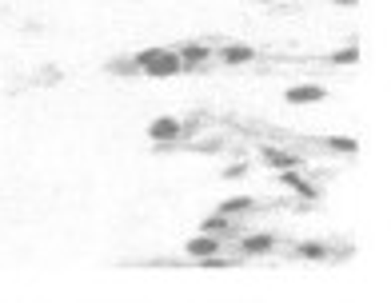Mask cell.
<instances>
[{"label":"cell","instance_id":"obj_11","mask_svg":"<svg viewBox=\"0 0 391 303\" xmlns=\"http://www.w3.org/2000/svg\"><path fill=\"white\" fill-rule=\"evenodd\" d=\"M295 255H299V259H315V263H324V259H331V252H327L324 243H315V239H308V243H299V248H295Z\"/></svg>","mask_w":391,"mask_h":303},{"label":"cell","instance_id":"obj_8","mask_svg":"<svg viewBox=\"0 0 391 303\" xmlns=\"http://www.w3.org/2000/svg\"><path fill=\"white\" fill-rule=\"evenodd\" d=\"M276 248V236H244L240 239V252L244 255H268Z\"/></svg>","mask_w":391,"mask_h":303},{"label":"cell","instance_id":"obj_6","mask_svg":"<svg viewBox=\"0 0 391 303\" xmlns=\"http://www.w3.org/2000/svg\"><path fill=\"white\" fill-rule=\"evenodd\" d=\"M216 252H220V239L208 236V232H200L196 239H188V255H192V259H208V255H216Z\"/></svg>","mask_w":391,"mask_h":303},{"label":"cell","instance_id":"obj_7","mask_svg":"<svg viewBox=\"0 0 391 303\" xmlns=\"http://www.w3.org/2000/svg\"><path fill=\"white\" fill-rule=\"evenodd\" d=\"M263 164H272L276 172H288V168H299V172H304L299 156H292V152H279V148H263Z\"/></svg>","mask_w":391,"mask_h":303},{"label":"cell","instance_id":"obj_14","mask_svg":"<svg viewBox=\"0 0 391 303\" xmlns=\"http://www.w3.org/2000/svg\"><path fill=\"white\" fill-rule=\"evenodd\" d=\"M112 72H116V76H136L140 68H136V60L128 56V60H112Z\"/></svg>","mask_w":391,"mask_h":303},{"label":"cell","instance_id":"obj_4","mask_svg":"<svg viewBox=\"0 0 391 303\" xmlns=\"http://www.w3.org/2000/svg\"><path fill=\"white\" fill-rule=\"evenodd\" d=\"M176 56L184 64V72H196L204 60H212V48L208 44H176Z\"/></svg>","mask_w":391,"mask_h":303},{"label":"cell","instance_id":"obj_15","mask_svg":"<svg viewBox=\"0 0 391 303\" xmlns=\"http://www.w3.org/2000/svg\"><path fill=\"white\" fill-rule=\"evenodd\" d=\"M244 172H247V164H232V168H224V180H240Z\"/></svg>","mask_w":391,"mask_h":303},{"label":"cell","instance_id":"obj_1","mask_svg":"<svg viewBox=\"0 0 391 303\" xmlns=\"http://www.w3.org/2000/svg\"><path fill=\"white\" fill-rule=\"evenodd\" d=\"M132 60H136V68H140L144 76H156V80H168V76H180V72H184L176 48H144V52H136Z\"/></svg>","mask_w":391,"mask_h":303},{"label":"cell","instance_id":"obj_3","mask_svg":"<svg viewBox=\"0 0 391 303\" xmlns=\"http://www.w3.org/2000/svg\"><path fill=\"white\" fill-rule=\"evenodd\" d=\"M284 100L288 104H320V100H327V88L324 84H295L284 92Z\"/></svg>","mask_w":391,"mask_h":303},{"label":"cell","instance_id":"obj_10","mask_svg":"<svg viewBox=\"0 0 391 303\" xmlns=\"http://www.w3.org/2000/svg\"><path fill=\"white\" fill-rule=\"evenodd\" d=\"M252 207H256V200H252V196H232V200H224V204H220V211L236 220V216H244V211H252Z\"/></svg>","mask_w":391,"mask_h":303},{"label":"cell","instance_id":"obj_16","mask_svg":"<svg viewBox=\"0 0 391 303\" xmlns=\"http://www.w3.org/2000/svg\"><path fill=\"white\" fill-rule=\"evenodd\" d=\"M336 4H359V0H336Z\"/></svg>","mask_w":391,"mask_h":303},{"label":"cell","instance_id":"obj_9","mask_svg":"<svg viewBox=\"0 0 391 303\" xmlns=\"http://www.w3.org/2000/svg\"><path fill=\"white\" fill-rule=\"evenodd\" d=\"M220 60H224V64H252V60H256V48H247V44L220 48Z\"/></svg>","mask_w":391,"mask_h":303},{"label":"cell","instance_id":"obj_2","mask_svg":"<svg viewBox=\"0 0 391 303\" xmlns=\"http://www.w3.org/2000/svg\"><path fill=\"white\" fill-rule=\"evenodd\" d=\"M184 136V124H180L176 116H156L152 124H148V140L152 144H172Z\"/></svg>","mask_w":391,"mask_h":303},{"label":"cell","instance_id":"obj_13","mask_svg":"<svg viewBox=\"0 0 391 303\" xmlns=\"http://www.w3.org/2000/svg\"><path fill=\"white\" fill-rule=\"evenodd\" d=\"M327 148H331V152H343V156H356V152H359V140H356V136H331V140H327Z\"/></svg>","mask_w":391,"mask_h":303},{"label":"cell","instance_id":"obj_17","mask_svg":"<svg viewBox=\"0 0 391 303\" xmlns=\"http://www.w3.org/2000/svg\"><path fill=\"white\" fill-rule=\"evenodd\" d=\"M256 4H268V0H256Z\"/></svg>","mask_w":391,"mask_h":303},{"label":"cell","instance_id":"obj_5","mask_svg":"<svg viewBox=\"0 0 391 303\" xmlns=\"http://www.w3.org/2000/svg\"><path fill=\"white\" fill-rule=\"evenodd\" d=\"M200 232H208V236H216V239H232L236 236V223H232V216L216 211V216H208V220L200 223Z\"/></svg>","mask_w":391,"mask_h":303},{"label":"cell","instance_id":"obj_12","mask_svg":"<svg viewBox=\"0 0 391 303\" xmlns=\"http://www.w3.org/2000/svg\"><path fill=\"white\" fill-rule=\"evenodd\" d=\"M331 64H336V68H347V64H359V44L336 48V52H331Z\"/></svg>","mask_w":391,"mask_h":303}]
</instances>
